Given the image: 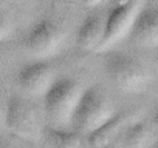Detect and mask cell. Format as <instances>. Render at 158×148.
<instances>
[{"label":"cell","mask_w":158,"mask_h":148,"mask_svg":"<svg viewBox=\"0 0 158 148\" xmlns=\"http://www.w3.org/2000/svg\"><path fill=\"white\" fill-rule=\"evenodd\" d=\"M82 93L84 88L79 85V82L67 77L56 79V82L44 96L45 114L53 128L64 130L65 125H71L73 113Z\"/></svg>","instance_id":"3957f363"},{"label":"cell","mask_w":158,"mask_h":148,"mask_svg":"<svg viewBox=\"0 0 158 148\" xmlns=\"http://www.w3.org/2000/svg\"><path fill=\"white\" fill-rule=\"evenodd\" d=\"M106 31V16L90 14L77 29L76 45L82 51H98Z\"/></svg>","instance_id":"30bf717a"},{"label":"cell","mask_w":158,"mask_h":148,"mask_svg":"<svg viewBox=\"0 0 158 148\" xmlns=\"http://www.w3.org/2000/svg\"><path fill=\"white\" fill-rule=\"evenodd\" d=\"M0 148H14V145L8 139H5L3 136H0Z\"/></svg>","instance_id":"5bb4252c"},{"label":"cell","mask_w":158,"mask_h":148,"mask_svg":"<svg viewBox=\"0 0 158 148\" xmlns=\"http://www.w3.org/2000/svg\"><path fill=\"white\" fill-rule=\"evenodd\" d=\"M143 5L144 2H119L107 13L104 39L98 51L109 53L124 37H130Z\"/></svg>","instance_id":"277c9868"},{"label":"cell","mask_w":158,"mask_h":148,"mask_svg":"<svg viewBox=\"0 0 158 148\" xmlns=\"http://www.w3.org/2000/svg\"><path fill=\"white\" fill-rule=\"evenodd\" d=\"M132 122H135L132 111L115 113V116L109 122H106L101 128H98L95 133L87 136L89 148H106V146L112 145L126 131V128Z\"/></svg>","instance_id":"9c48e42d"},{"label":"cell","mask_w":158,"mask_h":148,"mask_svg":"<svg viewBox=\"0 0 158 148\" xmlns=\"http://www.w3.org/2000/svg\"><path fill=\"white\" fill-rule=\"evenodd\" d=\"M106 148H121V146H119V137H118L112 145H109V146H106Z\"/></svg>","instance_id":"2e32d148"},{"label":"cell","mask_w":158,"mask_h":148,"mask_svg":"<svg viewBox=\"0 0 158 148\" xmlns=\"http://www.w3.org/2000/svg\"><path fill=\"white\" fill-rule=\"evenodd\" d=\"M8 34H10V22L3 14H0V42L5 40Z\"/></svg>","instance_id":"4fadbf2b"},{"label":"cell","mask_w":158,"mask_h":148,"mask_svg":"<svg viewBox=\"0 0 158 148\" xmlns=\"http://www.w3.org/2000/svg\"><path fill=\"white\" fill-rule=\"evenodd\" d=\"M132 40L141 46L158 48V5L144 3L130 34Z\"/></svg>","instance_id":"ba28073f"},{"label":"cell","mask_w":158,"mask_h":148,"mask_svg":"<svg viewBox=\"0 0 158 148\" xmlns=\"http://www.w3.org/2000/svg\"><path fill=\"white\" fill-rule=\"evenodd\" d=\"M153 127L158 130V110H156L155 114H153Z\"/></svg>","instance_id":"9a60e30c"},{"label":"cell","mask_w":158,"mask_h":148,"mask_svg":"<svg viewBox=\"0 0 158 148\" xmlns=\"http://www.w3.org/2000/svg\"><path fill=\"white\" fill-rule=\"evenodd\" d=\"M62 40H64V34L60 28L54 22L48 19H42L30 28L23 43L27 51L31 56L37 59H45L54 56L60 49Z\"/></svg>","instance_id":"8992f818"},{"label":"cell","mask_w":158,"mask_h":148,"mask_svg":"<svg viewBox=\"0 0 158 148\" xmlns=\"http://www.w3.org/2000/svg\"><path fill=\"white\" fill-rule=\"evenodd\" d=\"M5 123L8 130L25 140H39L42 139L44 128L40 125L39 114L36 108L20 96H11L6 103Z\"/></svg>","instance_id":"5b68a950"},{"label":"cell","mask_w":158,"mask_h":148,"mask_svg":"<svg viewBox=\"0 0 158 148\" xmlns=\"http://www.w3.org/2000/svg\"><path fill=\"white\" fill-rule=\"evenodd\" d=\"M115 116L113 105L99 87L84 90L71 117L73 131L90 136Z\"/></svg>","instance_id":"6da1fadb"},{"label":"cell","mask_w":158,"mask_h":148,"mask_svg":"<svg viewBox=\"0 0 158 148\" xmlns=\"http://www.w3.org/2000/svg\"><path fill=\"white\" fill-rule=\"evenodd\" d=\"M106 71L115 87L123 93H141L152 80L150 71L138 59L119 51L107 53Z\"/></svg>","instance_id":"7a4b0ae2"},{"label":"cell","mask_w":158,"mask_h":148,"mask_svg":"<svg viewBox=\"0 0 158 148\" xmlns=\"http://www.w3.org/2000/svg\"><path fill=\"white\" fill-rule=\"evenodd\" d=\"M54 82L53 66L42 60L22 66L17 74V84L28 96H45Z\"/></svg>","instance_id":"52a82bcc"},{"label":"cell","mask_w":158,"mask_h":148,"mask_svg":"<svg viewBox=\"0 0 158 148\" xmlns=\"http://www.w3.org/2000/svg\"><path fill=\"white\" fill-rule=\"evenodd\" d=\"M45 148H89L87 139L73 130L47 127L42 133Z\"/></svg>","instance_id":"8fae6325"},{"label":"cell","mask_w":158,"mask_h":148,"mask_svg":"<svg viewBox=\"0 0 158 148\" xmlns=\"http://www.w3.org/2000/svg\"><path fill=\"white\" fill-rule=\"evenodd\" d=\"M155 142L152 130L141 120L132 122L119 136L121 148H150Z\"/></svg>","instance_id":"7c38bea8"},{"label":"cell","mask_w":158,"mask_h":148,"mask_svg":"<svg viewBox=\"0 0 158 148\" xmlns=\"http://www.w3.org/2000/svg\"><path fill=\"white\" fill-rule=\"evenodd\" d=\"M150 148H158V142H155V143H153V145H152Z\"/></svg>","instance_id":"e0dca14e"},{"label":"cell","mask_w":158,"mask_h":148,"mask_svg":"<svg viewBox=\"0 0 158 148\" xmlns=\"http://www.w3.org/2000/svg\"><path fill=\"white\" fill-rule=\"evenodd\" d=\"M156 62H158V51H156Z\"/></svg>","instance_id":"ac0fdd59"}]
</instances>
